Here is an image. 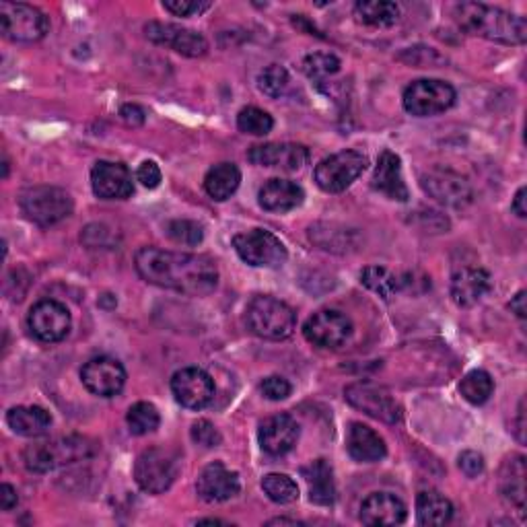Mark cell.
Listing matches in <instances>:
<instances>
[{
    "instance_id": "52a82bcc",
    "label": "cell",
    "mask_w": 527,
    "mask_h": 527,
    "mask_svg": "<svg viewBox=\"0 0 527 527\" xmlns=\"http://www.w3.org/2000/svg\"><path fill=\"white\" fill-rule=\"evenodd\" d=\"M369 165V159L355 149H346L340 153H334L320 161V165L315 167V184L320 186V190L328 194H340L346 188L353 186L361 175L365 173Z\"/></svg>"
},
{
    "instance_id": "603a6c76",
    "label": "cell",
    "mask_w": 527,
    "mask_h": 527,
    "mask_svg": "<svg viewBox=\"0 0 527 527\" xmlns=\"http://www.w3.org/2000/svg\"><path fill=\"white\" fill-rule=\"evenodd\" d=\"M359 517L365 525H400L406 521L408 509L392 493H371L363 501Z\"/></svg>"
},
{
    "instance_id": "74e56055",
    "label": "cell",
    "mask_w": 527,
    "mask_h": 527,
    "mask_svg": "<svg viewBox=\"0 0 527 527\" xmlns=\"http://www.w3.org/2000/svg\"><path fill=\"white\" fill-rule=\"evenodd\" d=\"M237 128L241 132H245V134H252V136H266L268 132H272L274 120H272V116L268 112L250 105V108H243L239 112Z\"/></svg>"
},
{
    "instance_id": "cb8c5ba5",
    "label": "cell",
    "mask_w": 527,
    "mask_h": 527,
    "mask_svg": "<svg viewBox=\"0 0 527 527\" xmlns=\"http://www.w3.org/2000/svg\"><path fill=\"white\" fill-rule=\"evenodd\" d=\"M346 451L350 458L361 464H373L388 455L385 441L371 427L363 423H353L346 433Z\"/></svg>"
},
{
    "instance_id": "484cf974",
    "label": "cell",
    "mask_w": 527,
    "mask_h": 527,
    "mask_svg": "<svg viewBox=\"0 0 527 527\" xmlns=\"http://www.w3.org/2000/svg\"><path fill=\"white\" fill-rule=\"evenodd\" d=\"M260 206L268 213H289L305 200V192L291 180H268L260 190Z\"/></svg>"
},
{
    "instance_id": "ac0fdd59",
    "label": "cell",
    "mask_w": 527,
    "mask_h": 527,
    "mask_svg": "<svg viewBox=\"0 0 527 527\" xmlns=\"http://www.w3.org/2000/svg\"><path fill=\"white\" fill-rule=\"evenodd\" d=\"M93 194L101 200H126L134 194L132 173L124 163L97 161L91 171Z\"/></svg>"
},
{
    "instance_id": "7dc6e473",
    "label": "cell",
    "mask_w": 527,
    "mask_h": 527,
    "mask_svg": "<svg viewBox=\"0 0 527 527\" xmlns=\"http://www.w3.org/2000/svg\"><path fill=\"white\" fill-rule=\"evenodd\" d=\"M19 503V497H17V490L11 486V484H3L0 486V509L3 511H13Z\"/></svg>"
},
{
    "instance_id": "5b68a950",
    "label": "cell",
    "mask_w": 527,
    "mask_h": 527,
    "mask_svg": "<svg viewBox=\"0 0 527 527\" xmlns=\"http://www.w3.org/2000/svg\"><path fill=\"white\" fill-rule=\"evenodd\" d=\"M19 206L29 221L42 227L64 221L75 208L70 194L56 186H31L23 190L19 196Z\"/></svg>"
},
{
    "instance_id": "3957f363",
    "label": "cell",
    "mask_w": 527,
    "mask_h": 527,
    "mask_svg": "<svg viewBox=\"0 0 527 527\" xmlns=\"http://www.w3.org/2000/svg\"><path fill=\"white\" fill-rule=\"evenodd\" d=\"M95 451H97L95 441L81 435H70V437L27 445L23 451V464L29 472L48 474L62 466L89 460L93 458Z\"/></svg>"
},
{
    "instance_id": "6da1fadb",
    "label": "cell",
    "mask_w": 527,
    "mask_h": 527,
    "mask_svg": "<svg viewBox=\"0 0 527 527\" xmlns=\"http://www.w3.org/2000/svg\"><path fill=\"white\" fill-rule=\"evenodd\" d=\"M134 266L149 285L190 297L210 295L219 285L217 264L202 254L140 248Z\"/></svg>"
},
{
    "instance_id": "7c38bea8",
    "label": "cell",
    "mask_w": 527,
    "mask_h": 527,
    "mask_svg": "<svg viewBox=\"0 0 527 527\" xmlns=\"http://www.w3.org/2000/svg\"><path fill=\"white\" fill-rule=\"evenodd\" d=\"M353 322L346 313L338 309H322L313 313L303 326V336L307 342L320 348H340L344 346L350 336H353Z\"/></svg>"
},
{
    "instance_id": "ee69618b",
    "label": "cell",
    "mask_w": 527,
    "mask_h": 527,
    "mask_svg": "<svg viewBox=\"0 0 527 527\" xmlns=\"http://www.w3.org/2000/svg\"><path fill=\"white\" fill-rule=\"evenodd\" d=\"M136 180L143 184L145 188L153 190V188H157L161 184L163 175H161V169H159V165L155 161H145L136 171Z\"/></svg>"
},
{
    "instance_id": "e575fe53",
    "label": "cell",
    "mask_w": 527,
    "mask_h": 527,
    "mask_svg": "<svg viewBox=\"0 0 527 527\" xmlns=\"http://www.w3.org/2000/svg\"><path fill=\"white\" fill-rule=\"evenodd\" d=\"M126 423L132 435L143 437L159 429L161 416H159V410L151 402H136L134 406H130L126 414Z\"/></svg>"
},
{
    "instance_id": "ffe728a7",
    "label": "cell",
    "mask_w": 527,
    "mask_h": 527,
    "mask_svg": "<svg viewBox=\"0 0 527 527\" xmlns=\"http://www.w3.org/2000/svg\"><path fill=\"white\" fill-rule=\"evenodd\" d=\"M299 435H301L299 423L291 414H274L260 425L258 439H260V447L268 455H276L278 458V455H285L291 449H295Z\"/></svg>"
},
{
    "instance_id": "8fae6325",
    "label": "cell",
    "mask_w": 527,
    "mask_h": 527,
    "mask_svg": "<svg viewBox=\"0 0 527 527\" xmlns=\"http://www.w3.org/2000/svg\"><path fill=\"white\" fill-rule=\"evenodd\" d=\"M346 402L365 412L371 418L383 420L388 425H396L402 420V406L396 402V398L381 388V385H375L371 381H357L350 383L344 390Z\"/></svg>"
},
{
    "instance_id": "8d00e7d4",
    "label": "cell",
    "mask_w": 527,
    "mask_h": 527,
    "mask_svg": "<svg viewBox=\"0 0 527 527\" xmlns=\"http://www.w3.org/2000/svg\"><path fill=\"white\" fill-rule=\"evenodd\" d=\"M291 85V77H289V70L280 64H270L266 66L260 77H258V87L264 95L278 99L287 93Z\"/></svg>"
},
{
    "instance_id": "9a60e30c",
    "label": "cell",
    "mask_w": 527,
    "mask_h": 527,
    "mask_svg": "<svg viewBox=\"0 0 527 527\" xmlns=\"http://www.w3.org/2000/svg\"><path fill=\"white\" fill-rule=\"evenodd\" d=\"M147 38L153 44L165 46L173 52H178L188 58H200L208 52V42L202 33L175 25V23H161V21H149L145 25Z\"/></svg>"
},
{
    "instance_id": "8992f818",
    "label": "cell",
    "mask_w": 527,
    "mask_h": 527,
    "mask_svg": "<svg viewBox=\"0 0 527 527\" xmlns=\"http://www.w3.org/2000/svg\"><path fill=\"white\" fill-rule=\"evenodd\" d=\"M178 472V455L165 447L145 449L134 464V480L149 495H161L169 490L175 478H178Z\"/></svg>"
},
{
    "instance_id": "e0dca14e",
    "label": "cell",
    "mask_w": 527,
    "mask_h": 527,
    "mask_svg": "<svg viewBox=\"0 0 527 527\" xmlns=\"http://www.w3.org/2000/svg\"><path fill=\"white\" fill-rule=\"evenodd\" d=\"M81 381L93 396L114 398L124 390L126 369L118 359L95 357L83 365Z\"/></svg>"
},
{
    "instance_id": "c3c4849f",
    "label": "cell",
    "mask_w": 527,
    "mask_h": 527,
    "mask_svg": "<svg viewBox=\"0 0 527 527\" xmlns=\"http://www.w3.org/2000/svg\"><path fill=\"white\" fill-rule=\"evenodd\" d=\"M525 194H527V190H525V186L523 188H519L517 190V194H515V198H513V204H511V210H513V213L519 217V219H525L527 217V206H525Z\"/></svg>"
},
{
    "instance_id": "f35d334b",
    "label": "cell",
    "mask_w": 527,
    "mask_h": 527,
    "mask_svg": "<svg viewBox=\"0 0 527 527\" xmlns=\"http://www.w3.org/2000/svg\"><path fill=\"white\" fill-rule=\"evenodd\" d=\"M340 66L342 64H340L338 56L324 54V52H315V54H309L303 60V73L309 79H326V77L336 75L338 70H340Z\"/></svg>"
},
{
    "instance_id": "816d5d0a",
    "label": "cell",
    "mask_w": 527,
    "mask_h": 527,
    "mask_svg": "<svg viewBox=\"0 0 527 527\" xmlns=\"http://www.w3.org/2000/svg\"><path fill=\"white\" fill-rule=\"evenodd\" d=\"M198 525H204V523H225L223 519H200V521H196Z\"/></svg>"
},
{
    "instance_id": "4316f807",
    "label": "cell",
    "mask_w": 527,
    "mask_h": 527,
    "mask_svg": "<svg viewBox=\"0 0 527 527\" xmlns=\"http://www.w3.org/2000/svg\"><path fill=\"white\" fill-rule=\"evenodd\" d=\"M301 476L309 486V501L328 507L336 501V484L332 466L326 460H315L301 468Z\"/></svg>"
},
{
    "instance_id": "1f68e13d",
    "label": "cell",
    "mask_w": 527,
    "mask_h": 527,
    "mask_svg": "<svg viewBox=\"0 0 527 527\" xmlns=\"http://www.w3.org/2000/svg\"><path fill=\"white\" fill-rule=\"evenodd\" d=\"M355 15L369 27H392L400 19V7L390 0H363L355 5Z\"/></svg>"
},
{
    "instance_id": "277c9868",
    "label": "cell",
    "mask_w": 527,
    "mask_h": 527,
    "mask_svg": "<svg viewBox=\"0 0 527 527\" xmlns=\"http://www.w3.org/2000/svg\"><path fill=\"white\" fill-rule=\"evenodd\" d=\"M245 324L264 340H285L297 328V313L291 305L270 295L254 297L245 309Z\"/></svg>"
},
{
    "instance_id": "d4e9b609",
    "label": "cell",
    "mask_w": 527,
    "mask_h": 527,
    "mask_svg": "<svg viewBox=\"0 0 527 527\" xmlns=\"http://www.w3.org/2000/svg\"><path fill=\"white\" fill-rule=\"evenodd\" d=\"M373 188L398 202H406L410 198L408 186L402 175V161L396 153L392 151L381 153L373 173Z\"/></svg>"
},
{
    "instance_id": "ba28073f",
    "label": "cell",
    "mask_w": 527,
    "mask_h": 527,
    "mask_svg": "<svg viewBox=\"0 0 527 527\" xmlns=\"http://www.w3.org/2000/svg\"><path fill=\"white\" fill-rule=\"evenodd\" d=\"M458 93L441 79H418L412 81L402 97L404 110L416 118H431L453 108Z\"/></svg>"
},
{
    "instance_id": "7a4b0ae2",
    "label": "cell",
    "mask_w": 527,
    "mask_h": 527,
    "mask_svg": "<svg viewBox=\"0 0 527 527\" xmlns=\"http://www.w3.org/2000/svg\"><path fill=\"white\" fill-rule=\"evenodd\" d=\"M453 17L458 21L460 29L490 42L521 46L527 40L525 19L499 7L482 3H460L453 7Z\"/></svg>"
},
{
    "instance_id": "d6986e66",
    "label": "cell",
    "mask_w": 527,
    "mask_h": 527,
    "mask_svg": "<svg viewBox=\"0 0 527 527\" xmlns=\"http://www.w3.org/2000/svg\"><path fill=\"white\" fill-rule=\"evenodd\" d=\"M239 488V474L229 470L223 462L208 464L196 480V493L206 503H225L239 493Z\"/></svg>"
},
{
    "instance_id": "f1b7e54d",
    "label": "cell",
    "mask_w": 527,
    "mask_h": 527,
    "mask_svg": "<svg viewBox=\"0 0 527 527\" xmlns=\"http://www.w3.org/2000/svg\"><path fill=\"white\" fill-rule=\"evenodd\" d=\"M239 184H241V171L235 163L229 161L210 167L204 175V190L217 202L229 200L237 192Z\"/></svg>"
},
{
    "instance_id": "44dd1931",
    "label": "cell",
    "mask_w": 527,
    "mask_h": 527,
    "mask_svg": "<svg viewBox=\"0 0 527 527\" xmlns=\"http://www.w3.org/2000/svg\"><path fill=\"white\" fill-rule=\"evenodd\" d=\"M248 159L260 167H274L283 171H299L309 161V151L295 143H266L250 149Z\"/></svg>"
},
{
    "instance_id": "7402d4cb",
    "label": "cell",
    "mask_w": 527,
    "mask_h": 527,
    "mask_svg": "<svg viewBox=\"0 0 527 527\" xmlns=\"http://www.w3.org/2000/svg\"><path fill=\"white\" fill-rule=\"evenodd\" d=\"M490 287H493V280H490L488 270L466 266L451 276L449 293L455 305L472 307L478 301H482V297L490 291Z\"/></svg>"
},
{
    "instance_id": "2e32d148",
    "label": "cell",
    "mask_w": 527,
    "mask_h": 527,
    "mask_svg": "<svg viewBox=\"0 0 527 527\" xmlns=\"http://www.w3.org/2000/svg\"><path fill=\"white\" fill-rule=\"evenodd\" d=\"M171 392L184 408L202 410L215 398V381L204 369L186 367L171 377Z\"/></svg>"
},
{
    "instance_id": "30bf717a",
    "label": "cell",
    "mask_w": 527,
    "mask_h": 527,
    "mask_svg": "<svg viewBox=\"0 0 527 527\" xmlns=\"http://www.w3.org/2000/svg\"><path fill=\"white\" fill-rule=\"evenodd\" d=\"M233 248L245 264L256 268H280L289 258L285 243L266 229H252L235 235Z\"/></svg>"
},
{
    "instance_id": "d590c367",
    "label": "cell",
    "mask_w": 527,
    "mask_h": 527,
    "mask_svg": "<svg viewBox=\"0 0 527 527\" xmlns=\"http://www.w3.org/2000/svg\"><path fill=\"white\" fill-rule=\"evenodd\" d=\"M262 488H264V493L268 495V499L272 503H278V505H291L299 499V486L287 474H276L274 472V474L264 476Z\"/></svg>"
},
{
    "instance_id": "7bdbcfd3",
    "label": "cell",
    "mask_w": 527,
    "mask_h": 527,
    "mask_svg": "<svg viewBox=\"0 0 527 527\" xmlns=\"http://www.w3.org/2000/svg\"><path fill=\"white\" fill-rule=\"evenodd\" d=\"M213 5L210 3H196V0H165L163 9L169 11L175 17H190L196 13H204L206 9H210Z\"/></svg>"
},
{
    "instance_id": "b9f144b4",
    "label": "cell",
    "mask_w": 527,
    "mask_h": 527,
    "mask_svg": "<svg viewBox=\"0 0 527 527\" xmlns=\"http://www.w3.org/2000/svg\"><path fill=\"white\" fill-rule=\"evenodd\" d=\"M260 392L264 394L266 400H272V402H280V400H287L293 392L291 383L280 377V375H270L266 377L262 383H260Z\"/></svg>"
},
{
    "instance_id": "681fc988",
    "label": "cell",
    "mask_w": 527,
    "mask_h": 527,
    "mask_svg": "<svg viewBox=\"0 0 527 527\" xmlns=\"http://www.w3.org/2000/svg\"><path fill=\"white\" fill-rule=\"evenodd\" d=\"M509 307H511V311L517 315L519 320H525V315H527V307H525V291H519V293L511 299Z\"/></svg>"
},
{
    "instance_id": "f6af8a7d",
    "label": "cell",
    "mask_w": 527,
    "mask_h": 527,
    "mask_svg": "<svg viewBox=\"0 0 527 527\" xmlns=\"http://www.w3.org/2000/svg\"><path fill=\"white\" fill-rule=\"evenodd\" d=\"M460 470L468 476V478H476L484 472V458L478 451H464L460 455Z\"/></svg>"
},
{
    "instance_id": "4fadbf2b",
    "label": "cell",
    "mask_w": 527,
    "mask_h": 527,
    "mask_svg": "<svg viewBox=\"0 0 527 527\" xmlns=\"http://www.w3.org/2000/svg\"><path fill=\"white\" fill-rule=\"evenodd\" d=\"M27 326L31 334L40 342L54 344V342H62L68 336L73 320H70V311L64 303L54 299H44L29 309Z\"/></svg>"
},
{
    "instance_id": "ab89813d",
    "label": "cell",
    "mask_w": 527,
    "mask_h": 527,
    "mask_svg": "<svg viewBox=\"0 0 527 527\" xmlns=\"http://www.w3.org/2000/svg\"><path fill=\"white\" fill-rule=\"evenodd\" d=\"M167 235L175 241V243H182V245H198L204 239V231L202 225H198L196 221H188V219H178V221H171L167 223Z\"/></svg>"
},
{
    "instance_id": "836d02e7",
    "label": "cell",
    "mask_w": 527,
    "mask_h": 527,
    "mask_svg": "<svg viewBox=\"0 0 527 527\" xmlns=\"http://www.w3.org/2000/svg\"><path fill=\"white\" fill-rule=\"evenodd\" d=\"M460 392L470 404L482 406V404H486L490 400V396H493L495 381H493V377H490V373H486L482 369H476V371H470L462 379Z\"/></svg>"
},
{
    "instance_id": "83f0119b",
    "label": "cell",
    "mask_w": 527,
    "mask_h": 527,
    "mask_svg": "<svg viewBox=\"0 0 527 527\" xmlns=\"http://www.w3.org/2000/svg\"><path fill=\"white\" fill-rule=\"evenodd\" d=\"M7 425L15 435L40 437L52 427V416L42 406H15L7 412Z\"/></svg>"
},
{
    "instance_id": "60d3db41",
    "label": "cell",
    "mask_w": 527,
    "mask_h": 527,
    "mask_svg": "<svg viewBox=\"0 0 527 527\" xmlns=\"http://www.w3.org/2000/svg\"><path fill=\"white\" fill-rule=\"evenodd\" d=\"M192 441L206 447V449H213V447H219L223 437L219 433V429L213 425V423H208V420H198V423L192 425Z\"/></svg>"
},
{
    "instance_id": "9c48e42d",
    "label": "cell",
    "mask_w": 527,
    "mask_h": 527,
    "mask_svg": "<svg viewBox=\"0 0 527 527\" xmlns=\"http://www.w3.org/2000/svg\"><path fill=\"white\" fill-rule=\"evenodd\" d=\"M0 29L11 42L33 44L46 38L50 21L38 7L25 3H0Z\"/></svg>"
},
{
    "instance_id": "bcb514c9",
    "label": "cell",
    "mask_w": 527,
    "mask_h": 527,
    "mask_svg": "<svg viewBox=\"0 0 527 527\" xmlns=\"http://www.w3.org/2000/svg\"><path fill=\"white\" fill-rule=\"evenodd\" d=\"M120 118L128 124V126H140V124H145V110L140 108V105H134V103H126L122 105V110H120Z\"/></svg>"
},
{
    "instance_id": "f546056e",
    "label": "cell",
    "mask_w": 527,
    "mask_h": 527,
    "mask_svg": "<svg viewBox=\"0 0 527 527\" xmlns=\"http://www.w3.org/2000/svg\"><path fill=\"white\" fill-rule=\"evenodd\" d=\"M501 493L519 511H525V458L513 455L501 468Z\"/></svg>"
},
{
    "instance_id": "d6a6232c",
    "label": "cell",
    "mask_w": 527,
    "mask_h": 527,
    "mask_svg": "<svg viewBox=\"0 0 527 527\" xmlns=\"http://www.w3.org/2000/svg\"><path fill=\"white\" fill-rule=\"evenodd\" d=\"M361 280L369 291L377 293L381 299H390L402 289L400 276L385 266H367L361 274Z\"/></svg>"
},
{
    "instance_id": "5bb4252c",
    "label": "cell",
    "mask_w": 527,
    "mask_h": 527,
    "mask_svg": "<svg viewBox=\"0 0 527 527\" xmlns=\"http://www.w3.org/2000/svg\"><path fill=\"white\" fill-rule=\"evenodd\" d=\"M420 186L437 202L451 206V208H464L472 202V186L464 178V175L455 173L451 169H431L423 178H420Z\"/></svg>"
},
{
    "instance_id": "4dcf8cb0",
    "label": "cell",
    "mask_w": 527,
    "mask_h": 527,
    "mask_svg": "<svg viewBox=\"0 0 527 527\" xmlns=\"http://www.w3.org/2000/svg\"><path fill=\"white\" fill-rule=\"evenodd\" d=\"M453 517V505L437 490H423L416 497V519L420 525L439 527L449 523Z\"/></svg>"
},
{
    "instance_id": "f907efd6",
    "label": "cell",
    "mask_w": 527,
    "mask_h": 527,
    "mask_svg": "<svg viewBox=\"0 0 527 527\" xmlns=\"http://www.w3.org/2000/svg\"><path fill=\"white\" fill-rule=\"evenodd\" d=\"M285 523L297 525L299 521H297V519H287V517H278V519H270V521H268V525H285Z\"/></svg>"
}]
</instances>
